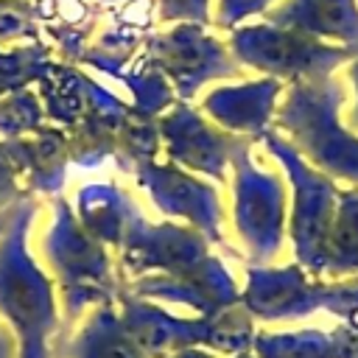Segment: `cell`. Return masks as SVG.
I'll return each mask as SVG.
<instances>
[{
    "label": "cell",
    "mask_w": 358,
    "mask_h": 358,
    "mask_svg": "<svg viewBox=\"0 0 358 358\" xmlns=\"http://www.w3.org/2000/svg\"><path fill=\"white\" fill-rule=\"evenodd\" d=\"M344 84L333 76L291 81L277 109V129L299 157L330 179L358 185V134L341 123Z\"/></svg>",
    "instance_id": "cell-1"
},
{
    "label": "cell",
    "mask_w": 358,
    "mask_h": 358,
    "mask_svg": "<svg viewBox=\"0 0 358 358\" xmlns=\"http://www.w3.org/2000/svg\"><path fill=\"white\" fill-rule=\"evenodd\" d=\"M31 215L34 204L20 201L6 227V238L0 241V316H6L17 330L20 358H48L56 308L48 277L31 263L25 249Z\"/></svg>",
    "instance_id": "cell-2"
},
{
    "label": "cell",
    "mask_w": 358,
    "mask_h": 358,
    "mask_svg": "<svg viewBox=\"0 0 358 358\" xmlns=\"http://www.w3.org/2000/svg\"><path fill=\"white\" fill-rule=\"evenodd\" d=\"M263 143L277 157V162H282V168L291 179V187H294L288 229H291L296 263L310 277H319V274H324V246H327V232H330V224L336 215V201H338L336 179H330L327 173L308 165L299 157V151L277 131H266Z\"/></svg>",
    "instance_id": "cell-3"
},
{
    "label": "cell",
    "mask_w": 358,
    "mask_h": 358,
    "mask_svg": "<svg viewBox=\"0 0 358 358\" xmlns=\"http://www.w3.org/2000/svg\"><path fill=\"white\" fill-rule=\"evenodd\" d=\"M232 50L243 64L280 81L324 78L358 56V45L324 42L310 34L280 28L271 22L238 28L232 34Z\"/></svg>",
    "instance_id": "cell-4"
},
{
    "label": "cell",
    "mask_w": 358,
    "mask_h": 358,
    "mask_svg": "<svg viewBox=\"0 0 358 358\" xmlns=\"http://www.w3.org/2000/svg\"><path fill=\"white\" fill-rule=\"evenodd\" d=\"M235 168V227L252 266L271 260L285 232V185L280 176L260 171L249 159V143L232 157Z\"/></svg>",
    "instance_id": "cell-5"
},
{
    "label": "cell",
    "mask_w": 358,
    "mask_h": 358,
    "mask_svg": "<svg viewBox=\"0 0 358 358\" xmlns=\"http://www.w3.org/2000/svg\"><path fill=\"white\" fill-rule=\"evenodd\" d=\"M48 255L62 277L64 305L76 310L95 299H109V260L95 235L73 221L64 204H56V227L48 235Z\"/></svg>",
    "instance_id": "cell-6"
},
{
    "label": "cell",
    "mask_w": 358,
    "mask_h": 358,
    "mask_svg": "<svg viewBox=\"0 0 358 358\" xmlns=\"http://www.w3.org/2000/svg\"><path fill=\"white\" fill-rule=\"evenodd\" d=\"M249 282L243 291V308L249 316L274 322V319H302L322 308V285L310 280V274L294 263L282 268H260L252 266L246 271Z\"/></svg>",
    "instance_id": "cell-7"
},
{
    "label": "cell",
    "mask_w": 358,
    "mask_h": 358,
    "mask_svg": "<svg viewBox=\"0 0 358 358\" xmlns=\"http://www.w3.org/2000/svg\"><path fill=\"white\" fill-rule=\"evenodd\" d=\"M137 176L145 187H151L157 204L165 213L185 215L193 227L201 229V235L221 241V204L210 185L179 173L176 168H157L151 162L137 165Z\"/></svg>",
    "instance_id": "cell-8"
},
{
    "label": "cell",
    "mask_w": 358,
    "mask_h": 358,
    "mask_svg": "<svg viewBox=\"0 0 358 358\" xmlns=\"http://www.w3.org/2000/svg\"><path fill=\"white\" fill-rule=\"evenodd\" d=\"M162 131L173 140V145H171L173 159H182L190 168L204 171L215 179L224 176V165L232 162L235 151L249 143L243 137L210 129L199 115H193L187 109H179L173 117L162 120Z\"/></svg>",
    "instance_id": "cell-9"
},
{
    "label": "cell",
    "mask_w": 358,
    "mask_h": 358,
    "mask_svg": "<svg viewBox=\"0 0 358 358\" xmlns=\"http://www.w3.org/2000/svg\"><path fill=\"white\" fill-rule=\"evenodd\" d=\"M282 92L280 78H260L249 81L241 87H221L215 90L207 101L204 109L227 129L249 134V137H263L268 131V120L274 115V103Z\"/></svg>",
    "instance_id": "cell-10"
},
{
    "label": "cell",
    "mask_w": 358,
    "mask_h": 358,
    "mask_svg": "<svg viewBox=\"0 0 358 358\" xmlns=\"http://www.w3.org/2000/svg\"><path fill=\"white\" fill-rule=\"evenodd\" d=\"M268 22L336 45H358V0H285Z\"/></svg>",
    "instance_id": "cell-11"
},
{
    "label": "cell",
    "mask_w": 358,
    "mask_h": 358,
    "mask_svg": "<svg viewBox=\"0 0 358 358\" xmlns=\"http://www.w3.org/2000/svg\"><path fill=\"white\" fill-rule=\"evenodd\" d=\"M252 347L257 358H358V333L344 324L330 333H255Z\"/></svg>",
    "instance_id": "cell-12"
},
{
    "label": "cell",
    "mask_w": 358,
    "mask_h": 358,
    "mask_svg": "<svg viewBox=\"0 0 358 358\" xmlns=\"http://www.w3.org/2000/svg\"><path fill=\"white\" fill-rule=\"evenodd\" d=\"M324 274L358 277V185L338 190L336 215L324 246Z\"/></svg>",
    "instance_id": "cell-13"
},
{
    "label": "cell",
    "mask_w": 358,
    "mask_h": 358,
    "mask_svg": "<svg viewBox=\"0 0 358 358\" xmlns=\"http://www.w3.org/2000/svg\"><path fill=\"white\" fill-rule=\"evenodd\" d=\"M78 358H143L140 344L112 310H98L76 344Z\"/></svg>",
    "instance_id": "cell-14"
},
{
    "label": "cell",
    "mask_w": 358,
    "mask_h": 358,
    "mask_svg": "<svg viewBox=\"0 0 358 358\" xmlns=\"http://www.w3.org/2000/svg\"><path fill=\"white\" fill-rule=\"evenodd\" d=\"M322 308L344 319V327L358 333V277H341L322 285Z\"/></svg>",
    "instance_id": "cell-15"
},
{
    "label": "cell",
    "mask_w": 358,
    "mask_h": 358,
    "mask_svg": "<svg viewBox=\"0 0 358 358\" xmlns=\"http://www.w3.org/2000/svg\"><path fill=\"white\" fill-rule=\"evenodd\" d=\"M20 162L11 151V143L0 145V207H6L8 201L17 204L22 201V187L17 185V176H20Z\"/></svg>",
    "instance_id": "cell-16"
},
{
    "label": "cell",
    "mask_w": 358,
    "mask_h": 358,
    "mask_svg": "<svg viewBox=\"0 0 358 358\" xmlns=\"http://www.w3.org/2000/svg\"><path fill=\"white\" fill-rule=\"evenodd\" d=\"M268 6H271V0H221V17H218V22L229 28V25L241 22L243 17H249V14L266 11Z\"/></svg>",
    "instance_id": "cell-17"
},
{
    "label": "cell",
    "mask_w": 358,
    "mask_h": 358,
    "mask_svg": "<svg viewBox=\"0 0 358 358\" xmlns=\"http://www.w3.org/2000/svg\"><path fill=\"white\" fill-rule=\"evenodd\" d=\"M347 76H350V84H352V92H355V103H352V112H350V129L358 134V56L347 64Z\"/></svg>",
    "instance_id": "cell-18"
},
{
    "label": "cell",
    "mask_w": 358,
    "mask_h": 358,
    "mask_svg": "<svg viewBox=\"0 0 358 358\" xmlns=\"http://www.w3.org/2000/svg\"><path fill=\"white\" fill-rule=\"evenodd\" d=\"M0 358H14V338L6 327H0Z\"/></svg>",
    "instance_id": "cell-19"
},
{
    "label": "cell",
    "mask_w": 358,
    "mask_h": 358,
    "mask_svg": "<svg viewBox=\"0 0 358 358\" xmlns=\"http://www.w3.org/2000/svg\"><path fill=\"white\" fill-rule=\"evenodd\" d=\"M20 204V201H17ZM17 204H11V207H6V210H0V232H6V227H8V221H11V215H14V210H17Z\"/></svg>",
    "instance_id": "cell-20"
},
{
    "label": "cell",
    "mask_w": 358,
    "mask_h": 358,
    "mask_svg": "<svg viewBox=\"0 0 358 358\" xmlns=\"http://www.w3.org/2000/svg\"><path fill=\"white\" fill-rule=\"evenodd\" d=\"M173 358H213V355H207V352H199V350H190V352H176Z\"/></svg>",
    "instance_id": "cell-21"
},
{
    "label": "cell",
    "mask_w": 358,
    "mask_h": 358,
    "mask_svg": "<svg viewBox=\"0 0 358 358\" xmlns=\"http://www.w3.org/2000/svg\"><path fill=\"white\" fill-rule=\"evenodd\" d=\"M238 358H257V355H249V352H238Z\"/></svg>",
    "instance_id": "cell-22"
}]
</instances>
